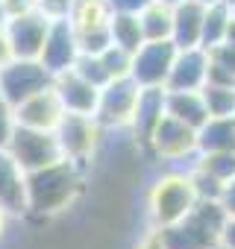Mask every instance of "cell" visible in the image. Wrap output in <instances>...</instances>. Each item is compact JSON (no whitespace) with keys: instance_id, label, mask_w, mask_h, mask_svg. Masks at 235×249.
<instances>
[{"instance_id":"obj_18","label":"cell","mask_w":235,"mask_h":249,"mask_svg":"<svg viewBox=\"0 0 235 249\" xmlns=\"http://www.w3.org/2000/svg\"><path fill=\"white\" fill-rule=\"evenodd\" d=\"M165 114L188 123L194 129H200L209 120V108L200 91H165Z\"/></svg>"},{"instance_id":"obj_15","label":"cell","mask_w":235,"mask_h":249,"mask_svg":"<svg viewBox=\"0 0 235 249\" xmlns=\"http://www.w3.org/2000/svg\"><path fill=\"white\" fill-rule=\"evenodd\" d=\"M203 15L206 6L197 0H179L174 3V30H171V41L182 50V47H200V33H203Z\"/></svg>"},{"instance_id":"obj_7","label":"cell","mask_w":235,"mask_h":249,"mask_svg":"<svg viewBox=\"0 0 235 249\" xmlns=\"http://www.w3.org/2000/svg\"><path fill=\"white\" fill-rule=\"evenodd\" d=\"M100 135H103V126L94 120V114H71V111H65V117L56 126V141L62 147V156L77 161V164L88 161V156L100 144Z\"/></svg>"},{"instance_id":"obj_41","label":"cell","mask_w":235,"mask_h":249,"mask_svg":"<svg viewBox=\"0 0 235 249\" xmlns=\"http://www.w3.org/2000/svg\"><path fill=\"white\" fill-rule=\"evenodd\" d=\"M209 249H229V246H226L223 240H217V243H215V246H209Z\"/></svg>"},{"instance_id":"obj_26","label":"cell","mask_w":235,"mask_h":249,"mask_svg":"<svg viewBox=\"0 0 235 249\" xmlns=\"http://www.w3.org/2000/svg\"><path fill=\"white\" fill-rule=\"evenodd\" d=\"M71 71H74V73H79V76H82L85 82H91L94 88H103V85L112 79V76H109V71L103 68L100 53H79Z\"/></svg>"},{"instance_id":"obj_44","label":"cell","mask_w":235,"mask_h":249,"mask_svg":"<svg viewBox=\"0 0 235 249\" xmlns=\"http://www.w3.org/2000/svg\"><path fill=\"white\" fill-rule=\"evenodd\" d=\"M226 3H229V6H232V12H235V0H226Z\"/></svg>"},{"instance_id":"obj_25","label":"cell","mask_w":235,"mask_h":249,"mask_svg":"<svg viewBox=\"0 0 235 249\" xmlns=\"http://www.w3.org/2000/svg\"><path fill=\"white\" fill-rule=\"evenodd\" d=\"M194 167L206 170L212 179H217L220 185H226L235 176V150H217V153H197L194 156Z\"/></svg>"},{"instance_id":"obj_22","label":"cell","mask_w":235,"mask_h":249,"mask_svg":"<svg viewBox=\"0 0 235 249\" xmlns=\"http://www.w3.org/2000/svg\"><path fill=\"white\" fill-rule=\"evenodd\" d=\"M229 18H232V6L226 3V0H217V3H209V6H206L203 33H200V47H203V50H212V47L223 44Z\"/></svg>"},{"instance_id":"obj_43","label":"cell","mask_w":235,"mask_h":249,"mask_svg":"<svg viewBox=\"0 0 235 249\" xmlns=\"http://www.w3.org/2000/svg\"><path fill=\"white\" fill-rule=\"evenodd\" d=\"M162 3H171V6H174V3H179V0H162Z\"/></svg>"},{"instance_id":"obj_11","label":"cell","mask_w":235,"mask_h":249,"mask_svg":"<svg viewBox=\"0 0 235 249\" xmlns=\"http://www.w3.org/2000/svg\"><path fill=\"white\" fill-rule=\"evenodd\" d=\"M77 56H79V44H77V33H74L71 21L68 18L50 21V30L44 36V47L39 53V62L56 76V73L71 71L74 62H77Z\"/></svg>"},{"instance_id":"obj_37","label":"cell","mask_w":235,"mask_h":249,"mask_svg":"<svg viewBox=\"0 0 235 249\" xmlns=\"http://www.w3.org/2000/svg\"><path fill=\"white\" fill-rule=\"evenodd\" d=\"M223 243L229 246V249H235V217L226 223V229H223Z\"/></svg>"},{"instance_id":"obj_34","label":"cell","mask_w":235,"mask_h":249,"mask_svg":"<svg viewBox=\"0 0 235 249\" xmlns=\"http://www.w3.org/2000/svg\"><path fill=\"white\" fill-rule=\"evenodd\" d=\"M220 205L226 208V214H229V220L235 217V176L223 185V194H220Z\"/></svg>"},{"instance_id":"obj_5","label":"cell","mask_w":235,"mask_h":249,"mask_svg":"<svg viewBox=\"0 0 235 249\" xmlns=\"http://www.w3.org/2000/svg\"><path fill=\"white\" fill-rule=\"evenodd\" d=\"M138 91L141 85L133 76H121V79H109L100 88L97 97V108H94V120L103 129H121L133 123L136 114V103H138Z\"/></svg>"},{"instance_id":"obj_24","label":"cell","mask_w":235,"mask_h":249,"mask_svg":"<svg viewBox=\"0 0 235 249\" xmlns=\"http://www.w3.org/2000/svg\"><path fill=\"white\" fill-rule=\"evenodd\" d=\"M200 94L209 108V117H235V85L206 82L200 88Z\"/></svg>"},{"instance_id":"obj_40","label":"cell","mask_w":235,"mask_h":249,"mask_svg":"<svg viewBox=\"0 0 235 249\" xmlns=\"http://www.w3.org/2000/svg\"><path fill=\"white\" fill-rule=\"evenodd\" d=\"M0 24H6V9H3V0H0Z\"/></svg>"},{"instance_id":"obj_2","label":"cell","mask_w":235,"mask_h":249,"mask_svg":"<svg viewBox=\"0 0 235 249\" xmlns=\"http://www.w3.org/2000/svg\"><path fill=\"white\" fill-rule=\"evenodd\" d=\"M226 223L229 214L220 205V199H197V205L179 223H171L159 231L168 249H209L217 240H223Z\"/></svg>"},{"instance_id":"obj_38","label":"cell","mask_w":235,"mask_h":249,"mask_svg":"<svg viewBox=\"0 0 235 249\" xmlns=\"http://www.w3.org/2000/svg\"><path fill=\"white\" fill-rule=\"evenodd\" d=\"M226 44H235V12H232V18H229V27H226V38H223Z\"/></svg>"},{"instance_id":"obj_28","label":"cell","mask_w":235,"mask_h":249,"mask_svg":"<svg viewBox=\"0 0 235 249\" xmlns=\"http://www.w3.org/2000/svg\"><path fill=\"white\" fill-rule=\"evenodd\" d=\"M188 179H191V185H194V194H197V199H220V194H223V185H220L217 179H212L206 170H200V167H194V164H191V170H188Z\"/></svg>"},{"instance_id":"obj_32","label":"cell","mask_w":235,"mask_h":249,"mask_svg":"<svg viewBox=\"0 0 235 249\" xmlns=\"http://www.w3.org/2000/svg\"><path fill=\"white\" fill-rule=\"evenodd\" d=\"M153 0H109L112 12H127V15H138L141 9H147Z\"/></svg>"},{"instance_id":"obj_35","label":"cell","mask_w":235,"mask_h":249,"mask_svg":"<svg viewBox=\"0 0 235 249\" xmlns=\"http://www.w3.org/2000/svg\"><path fill=\"white\" fill-rule=\"evenodd\" d=\"M136 249H168V246H165V240H162V231L153 226V231H147V234H144V240H141Z\"/></svg>"},{"instance_id":"obj_30","label":"cell","mask_w":235,"mask_h":249,"mask_svg":"<svg viewBox=\"0 0 235 249\" xmlns=\"http://www.w3.org/2000/svg\"><path fill=\"white\" fill-rule=\"evenodd\" d=\"M209 62L215 65V68H220V71H226V73H232L235 76V44H217V47H212L209 50Z\"/></svg>"},{"instance_id":"obj_17","label":"cell","mask_w":235,"mask_h":249,"mask_svg":"<svg viewBox=\"0 0 235 249\" xmlns=\"http://www.w3.org/2000/svg\"><path fill=\"white\" fill-rule=\"evenodd\" d=\"M165 114V88H141L138 91V103H136V114H133V132L136 138L147 147L156 123Z\"/></svg>"},{"instance_id":"obj_3","label":"cell","mask_w":235,"mask_h":249,"mask_svg":"<svg viewBox=\"0 0 235 249\" xmlns=\"http://www.w3.org/2000/svg\"><path fill=\"white\" fill-rule=\"evenodd\" d=\"M194 205H197L194 185H191L188 173H179V170L162 173L147 191V208H150V220L156 229L179 223Z\"/></svg>"},{"instance_id":"obj_4","label":"cell","mask_w":235,"mask_h":249,"mask_svg":"<svg viewBox=\"0 0 235 249\" xmlns=\"http://www.w3.org/2000/svg\"><path fill=\"white\" fill-rule=\"evenodd\" d=\"M3 150L15 159V164L24 173L39 170V167H47V164L65 159L62 156V147L56 141V132L27 129V126H18V123H15V129H12V135H9V141H6Z\"/></svg>"},{"instance_id":"obj_27","label":"cell","mask_w":235,"mask_h":249,"mask_svg":"<svg viewBox=\"0 0 235 249\" xmlns=\"http://www.w3.org/2000/svg\"><path fill=\"white\" fill-rule=\"evenodd\" d=\"M100 59H103V68L109 71L112 79L130 76V71H133V53L124 50V47H118V44H109V47L100 53Z\"/></svg>"},{"instance_id":"obj_12","label":"cell","mask_w":235,"mask_h":249,"mask_svg":"<svg viewBox=\"0 0 235 249\" xmlns=\"http://www.w3.org/2000/svg\"><path fill=\"white\" fill-rule=\"evenodd\" d=\"M65 117V108L53 91V85H47L44 91L27 97L24 103L15 106V123L27 129H41V132H56L59 120Z\"/></svg>"},{"instance_id":"obj_33","label":"cell","mask_w":235,"mask_h":249,"mask_svg":"<svg viewBox=\"0 0 235 249\" xmlns=\"http://www.w3.org/2000/svg\"><path fill=\"white\" fill-rule=\"evenodd\" d=\"M3 9H6V21L15 15H24L30 9H36V0H3Z\"/></svg>"},{"instance_id":"obj_23","label":"cell","mask_w":235,"mask_h":249,"mask_svg":"<svg viewBox=\"0 0 235 249\" xmlns=\"http://www.w3.org/2000/svg\"><path fill=\"white\" fill-rule=\"evenodd\" d=\"M109 36H112V44L124 47V50H130V53H136V50L144 44V33H141L138 15H127V12H112Z\"/></svg>"},{"instance_id":"obj_13","label":"cell","mask_w":235,"mask_h":249,"mask_svg":"<svg viewBox=\"0 0 235 249\" xmlns=\"http://www.w3.org/2000/svg\"><path fill=\"white\" fill-rule=\"evenodd\" d=\"M209 76V50L203 47H182L171 65L165 91H200Z\"/></svg>"},{"instance_id":"obj_31","label":"cell","mask_w":235,"mask_h":249,"mask_svg":"<svg viewBox=\"0 0 235 249\" xmlns=\"http://www.w3.org/2000/svg\"><path fill=\"white\" fill-rule=\"evenodd\" d=\"M12 129H15V108H12L3 97H0V150L6 147Z\"/></svg>"},{"instance_id":"obj_39","label":"cell","mask_w":235,"mask_h":249,"mask_svg":"<svg viewBox=\"0 0 235 249\" xmlns=\"http://www.w3.org/2000/svg\"><path fill=\"white\" fill-rule=\"evenodd\" d=\"M6 220H9V211L0 205V237H3V231H6Z\"/></svg>"},{"instance_id":"obj_16","label":"cell","mask_w":235,"mask_h":249,"mask_svg":"<svg viewBox=\"0 0 235 249\" xmlns=\"http://www.w3.org/2000/svg\"><path fill=\"white\" fill-rule=\"evenodd\" d=\"M24 170L15 164V159L0 150V205L9 214L27 211V185H24Z\"/></svg>"},{"instance_id":"obj_9","label":"cell","mask_w":235,"mask_h":249,"mask_svg":"<svg viewBox=\"0 0 235 249\" xmlns=\"http://www.w3.org/2000/svg\"><path fill=\"white\" fill-rule=\"evenodd\" d=\"M147 147L162 161L194 159L197 156V129L188 126V123H182V120H176V117H171V114H162V120L156 123Z\"/></svg>"},{"instance_id":"obj_1","label":"cell","mask_w":235,"mask_h":249,"mask_svg":"<svg viewBox=\"0 0 235 249\" xmlns=\"http://www.w3.org/2000/svg\"><path fill=\"white\" fill-rule=\"evenodd\" d=\"M27 185V208L36 214H56L74 202L82 188L79 164L71 159H59L47 167L30 170L24 176Z\"/></svg>"},{"instance_id":"obj_19","label":"cell","mask_w":235,"mask_h":249,"mask_svg":"<svg viewBox=\"0 0 235 249\" xmlns=\"http://www.w3.org/2000/svg\"><path fill=\"white\" fill-rule=\"evenodd\" d=\"M68 21H71V27H74L77 36L109 30L112 6H109V0H74V9H71Z\"/></svg>"},{"instance_id":"obj_20","label":"cell","mask_w":235,"mask_h":249,"mask_svg":"<svg viewBox=\"0 0 235 249\" xmlns=\"http://www.w3.org/2000/svg\"><path fill=\"white\" fill-rule=\"evenodd\" d=\"M235 150V117H209L197 129V153Z\"/></svg>"},{"instance_id":"obj_6","label":"cell","mask_w":235,"mask_h":249,"mask_svg":"<svg viewBox=\"0 0 235 249\" xmlns=\"http://www.w3.org/2000/svg\"><path fill=\"white\" fill-rule=\"evenodd\" d=\"M47 85H53V73L39 59H9L0 68V97L12 108Z\"/></svg>"},{"instance_id":"obj_29","label":"cell","mask_w":235,"mask_h":249,"mask_svg":"<svg viewBox=\"0 0 235 249\" xmlns=\"http://www.w3.org/2000/svg\"><path fill=\"white\" fill-rule=\"evenodd\" d=\"M36 9L47 21H62V18H71L74 0H36Z\"/></svg>"},{"instance_id":"obj_8","label":"cell","mask_w":235,"mask_h":249,"mask_svg":"<svg viewBox=\"0 0 235 249\" xmlns=\"http://www.w3.org/2000/svg\"><path fill=\"white\" fill-rule=\"evenodd\" d=\"M176 44L171 38L162 41H144L136 53H133V71L130 76L141 85V88H165L171 65L176 59Z\"/></svg>"},{"instance_id":"obj_10","label":"cell","mask_w":235,"mask_h":249,"mask_svg":"<svg viewBox=\"0 0 235 249\" xmlns=\"http://www.w3.org/2000/svg\"><path fill=\"white\" fill-rule=\"evenodd\" d=\"M6 38H9V50L12 59H39L41 47H44V36L50 30V21L39 12L30 9L24 15H15L3 24Z\"/></svg>"},{"instance_id":"obj_21","label":"cell","mask_w":235,"mask_h":249,"mask_svg":"<svg viewBox=\"0 0 235 249\" xmlns=\"http://www.w3.org/2000/svg\"><path fill=\"white\" fill-rule=\"evenodd\" d=\"M138 21H141L144 41L171 38V30H174V6L171 3H162V0H153L147 9L138 12Z\"/></svg>"},{"instance_id":"obj_14","label":"cell","mask_w":235,"mask_h":249,"mask_svg":"<svg viewBox=\"0 0 235 249\" xmlns=\"http://www.w3.org/2000/svg\"><path fill=\"white\" fill-rule=\"evenodd\" d=\"M53 91H56L62 108L71 111V114H94V108H97L100 88H94L91 82H85V79H82L79 73H74V71L56 73V76H53Z\"/></svg>"},{"instance_id":"obj_42","label":"cell","mask_w":235,"mask_h":249,"mask_svg":"<svg viewBox=\"0 0 235 249\" xmlns=\"http://www.w3.org/2000/svg\"><path fill=\"white\" fill-rule=\"evenodd\" d=\"M197 3H203V6H209V3H217V0H197Z\"/></svg>"},{"instance_id":"obj_36","label":"cell","mask_w":235,"mask_h":249,"mask_svg":"<svg viewBox=\"0 0 235 249\" xmlns=\"http://www.w3.org/2000/svg\"><path fill=\"white\" fill-rule=\"evenodd\" d=\"M9 59H12V50H9V38H6V30H3V24H0V68H3Z\"/></svg>"}]
</instances>
